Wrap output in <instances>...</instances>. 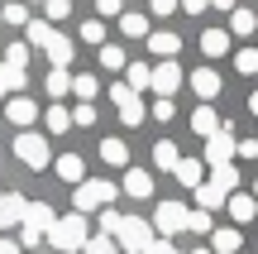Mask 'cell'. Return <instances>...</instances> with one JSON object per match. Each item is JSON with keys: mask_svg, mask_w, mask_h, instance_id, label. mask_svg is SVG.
Instances as JSON below:
<instances>
[{"mask_svg": "<svg viewBox=\"0 0 258 254\" xmlns=\"http://www.w3.org/2000/svg\"><path fill=\"white\" fill-rule=\"evenodd\" d=\"M43 86H48V96H67V91H72V72H62V67H53V72L43 77Z\"/></svg>", "mask_w": 258, "mask_h": 254, "instance_id": "f546056e", "label": "cell"}, {"mask_svg": "<svg viewBox=\"0 0 258 254\" xmlns=\"http://www.w3.org/2000/svg\"><path fill=\"white\" fill-rule=\"evenodd\" d=\"M15 159L19 163H24V168H48V159H53V154H48V139H43V134H19V139H15Z\"/></svg>", "mask_w": 258, "mask_h": 254, "instance_id": "5b68a950", "label": "cell"}, {"mask_svg": "<svg viewBox=\"0 0 258 254\" xmlns=\"http://www.w3.org/2000/svg\"><path fill=\"white\" fill-rule=\"evenodd\" d=\"M19 226H24V235H19V240H24V245H38V240L57 226V216H53V207L34 201V207H24V221H19Z\"/></svg>", "mask_w": 258, "mask_h": 254, "instance_id": "277c9868", "label": "cell"}, {"mask_svg": "<svg viewBox=\"0 0 258 254\" xmlns=\"http://www.w3.org/2000/svg\"><path fill=\"white\" fill-rule=\"evenodd\" d=\"M120 29L129 38H148V15H139V10H124L120 15Z\"/></svg>", "mask_w": 258, "mask_h": 254, "instance_id": "cb8c5ba5", "label": "cell"}, {"mask_svg": "<svg viewBox=\"0 0 258 254\" xmlns=\"http://www.w3.org/2000/svg\"><path fill=\"white\" fill-rule=\"evenodd\" d=\"M234 67H239V72H258V48H239V58H234Z\"/></svg>", "mask_w": 258, "mask_h": 254, "instance_id": "f35d334b", "label": "cell"}, {"mask_svg": "<svg viewBox=\"0 0 258 254\" xmlns=\"http://www.w3.org/2000/svg\"><path fill=\"white\" fill-rule=\"evenodd\" d=\"M215 187L225 192V197H234V192H239V168H234V163H225V168H215Z\"/></svg>", "mask_w": 258, "mask_h": 254, "instance_id": "484cf974", "label": "cell"}, {"mask_svg": "<svg viewBox=\"0 0 258 254\" xmlns=\"http://www.w3.org/2000/svg\"><path fill=\"white\" fill-rule=\"evenodd\" d=\"M249 111H253V115H258V91H253V96H249Z\"/></svg>", "mask_w": 258, "mask_h": 254, "instance_id": "f5cc1de1", "label": "cell"}, {"mask_svg": "<svg viewBox=\"0 0 258 254\" xmlns=\"http://www.w3.org/2000/svg\"><path fill=\"white\" fill-rule=\"evenodd\" d=\"M239 249H244L239 226H220V230H211V254H239Z\"/></svg>", "mask_w": 258, "mask_h": 254, "instance_id": "30bf717a", "label": "cell"}, {"mask_svg": "<svg viewBox=\"0 0 258 254\" xmlns=\"http://www.w3.org/2000/svg\"><path fill=\"white\" fill-rule=\"evenodd\" d=\"M24 48H48V38H53V24H48V19H29L24 24Z\"/></svg>", "mask_w": 258, "mask_h": 254, "instance_id": "ffe728a7", "label": "cell"}, {"mask_svg": "<svg viewBox=\"0 0 258 254\" xmlns=\"http://www.w3.org/2000/svg\"><path fill=\"white\" fill-rule=\"evenodd\" d=\"M148 254H177V249H172V240H153V245H148Z\"/></svg>", "mask_w": 258, "mask_h": 254, "instance_id": "681fc988", "label": "cell"}, {"mask_svg": "<svg viewBox=\"0 0 258 254\" xmlns=\"http://www.w3.org/2000/svg\"><path fill=\"white\" fill-rule=\"evenodd\" d=\"M0 254H19V245H15V240H5V235H0Z\"/></svg>", "mask_w": 258, "mask_h": 254, "instance_id": "f907efd6", "label": "cell"}, {"mask_svg": "<svg viewBox=\"0 0 258 254\" xmlns=\"http://www.w3.org/2000/svg\"><path fill=\"white\" fill-rule=\"evenodd\" d=\"M177 10H186V15H201V10H211V0H177Z\"/></svg>", "mask_w": 258, "mask_h": 254, "instance_id": "bcb514c9", "label": "cell"}, {"mask_svg": "<svg viewBox=\"0 0 258 254\" xmlns=\"http://www.w3.org/2000/svg\"><path fill=\"white\" fill-rule=\"evenodd\" d=\"M24 5H43V0H24Z\"/></svg>", "mask_w": 258, "mask_h": 254, "instance_id": "db71d44e", "label": "cell"}, {"mask_svg": "<svg viewBox=\"0 0 258 254\" xmlns=\"http://www.w3.org/2000/svg\"><path fill=\"white\" fill-rule=\"evenodd\" d=\"M0 19H5V24H29L34 15H29V5H24V0H10V5L0 10Z\"/></svg>", "mask_w": 258, "mask_h": 254, "instance_id": "8d00e7d4", "label": "cell"}, {"mask_svg": "<svg viewBox=\"0 0 258 254\" xmlns=\"http://www.w3.org/2000/svg\"><path fill=\"white\" fill-rule=\"evenodd\" d=\"M72 38H62V34H53V38H48V48H43V53H48V63H53V67H62V72H67V63H72Z\"/></svg>", "mask_w": 258, "mask_h": 254, "instance_id": "5bb4252c", "label": "cell"}, {"mask_svg": "<svg viewBox=\"0 0 258 254\" xmlns=\"http://www.w3.org/2000/svg\"><path fill=\"white\" fill-rule=\"evenodd\" d=\"M196 201H201V211H215V207H225L230 197H225L215 182H201V187H196Z\"/></svg>", "mask_w": 258, "mask_h": 254, "instance_id": "83f0119b", "label": "cell"}, {"mask_svg": "<svg viewBox=\"0 0 258 254\" xmlns=\"http://www.w3.org/2000/svg\"><path fill=\"white\" fill-rule=\"evenodd\" d=\"M153 168H167V173L177 168V144L172 139H158L153 144Z\"/></svg>", "mask_w": 258, "mask_h": 254, "instance_id": "4316f807", "label": "cell"}, {"mask_svg": "<svg viewBox=\"0 0 258 254\" xmlns=\"http://www.w3.org/2000/svg\"><path fill=\"white\" fill-rule=\"evenodd\" d=\"M234 154H239V159H258V139H239Z\"/></svg>", "mask_w": 258, "mask_h": 254, "instance_id": "f6af8a7d", "label": "cell"}, {"mask_svg": "<svg viewBox=\"0 0 258 254\" xmlns=\"http://www.w3.org/2000/svg\"><path fill=\"white\" fill-rule=\"evenodd\" d=\"M48 240H53L62 254L86 249V240H91V235H86V216H77V211H72V216H57V226L48 230Z\"/></svg>", "mask_w": 258, "mask_h": 254, "instance_id": "7a4b0ae2", "label": "cell"}, {"mask_svg": "<svg viewBox=\"0 0 258 254\" xmlns=\"http://www.w3.org/2000/svg\"><path fill=\"white\" fill-rule=\"evenodd\" d=\"M148 77H153V67H148V63H129L124 67V86H129V91H148Z\"/></svg>", "mask_w": 258, "mask_h": 254, "instance_id": "44dd1931", "label": "cell"}, {"mask_svg": "<svg viewBox=\"0 0 258 254\" xmlns=\"http://www.w3.org/2000/svg\"><path fill=\"white\" fill-rule=\"evenodd\" d=\"M211 5H215V10H230V15H234V0H211Z\"/></svg>", "mask_w": 258, "mask_h": 254, "instance_id": "816d5d0a", "label": "cell"}, {"mask_svg": "<svg viewBox=\"0 0 258 254\" xmlns=\"http://www.w3.org/2000/svg\"><path fill=\"white\" fill-rule=\"evenodd\" d=\"M96 10H101V15H120L124 0H96Z\"/></svg>", "mask_w": 258, "mask_h": 254, "instance_id": "7dc6e473", "label": "cell"}, {"mask_svg": "<svg viewBox=\"0 0 258 254\" xmlns=\"http://www.w3.org/2000/svg\"><path fill=\"white\" fill-rule=\"evenodd\" d=\"M67 15H72V0H43V19L48 24H62Z\"/></svg>", "mask_w": 258, "mask_h": 254, "instance_id": "836d02e7", "label": "cell"}, {"mask_svg": "<svg viewBox=\"0 0 258 254\" xmlns=\"http://www.w3.org/2000/svg\"><path fill=\"white\" fill-rule=\"evenodd\" d=\"M191 130L201 134V139H211V134H215V130H225V125H220V115H215L211 106H196V111H191Z\"/></svg>", "mask_w": 258, "mask_h": 254, "instance_id": "9a60e30c", "label": "cell"}, {"mask_svg": "<svg viewBox=\"0 0 258 254\" xmlns=\"http://www.w3.org/2000/svg\"><path fill=\"white\" fill-rule=\"evenodd\" d=\"M19 86H24V72H15V67H0V96H5V101L19 91Z\"/></svg>", "mask_w": 258, "mask_h": 254, "instance_id": "d590c367", "label": "cell"}, {"mask_svg": "<svg viewBox=\"0 0 258 254\" xmlns=\"http://www.w3.org/2000/svg\"><path fill=\"white\" fill-rule=\"evenodd\" d=\"M96 91H101V82H96L91 72H77V77H72V96H77L82 106H91V96H96Z\"/></svg>", "mask_w": 258, "mask_h": 254, "instance_id": "7402d4cb", "label": "cell"}, {"mask_svg": "<svg viewBox=\"0 0 258 254\" xmlns=\"http://www.w3.org/2000/svg\"><path fill=\"white\" fill-rule=\"evenodd\" d=\"M5 115H10V120L19 125V130H29V125L38 120V106L29 101V96H10V106H5Z\"/></svg>", "mask_w": 258, "mask_h": 254, "instance_id": "8fae6325", "label": "cell"}, {"mask_svg": "<svg viewBox=\"0 0 258 254\" xmlns=\"http://www.w3.org/2000/svg\"><path fill=\"white\" fill-rule=\"evenodd\" d=\"M24 207H29V201L19 197V192H0V230L19 226V221H24Z\"/></svg>", "mask_w": 258, "mask_h": 254, "instance_id": "9c48e42d", "label": "cell"}, {"mask_svg": "<svg viewBox=\"0 0 258 254\" xmlns=\"http://www.w3.org/2000/svg\"><path fill=\"white\" fill-rule=\"evenodd\" d=\"M225 207H230V216H234V221H253V216H258V201H253V197H244V192H234Z\"/></svg>", "mask_w": 258, "mask_h": 254, "instance_id": "603a6c76", "label": "cell"}, {"mask_svg": "<svg viewBox=\"0 0 258 254\" xmlns=\"http://www.w3.org/2000/svg\"><path fill=\"white\" fill-rule=\"evenodd\" d=\"M220 86H225V82H220V77L211 72V67H201V72H191V91L201 96V101H215V96H220Z\"/></svg>", "mask_w": 258, "mask_h": 254, "instance_id": "4fadbf2b", "label": "cell"}, {"mask_svg": "<svg viewBox=\"0 0 258 254\" xmlns=\"http://www.w3.org/2000/svg\"><path fill=\"white\" fill-rule=\"evenodd\" d=\"M124 192H129V197H139V201L153 197V178H148L144 168H129V173H124Z\"/></svg>", "mask_w": 258, "mask_h": 254, "instance_id": "e0dca14e", "label": "cell"}, {"mask_svg": "<svg viewBox=\"0 0 258 254\" xmlns=\"http://www.w3.org/2000/svg\"><path fill=\"white\" fill-rule=\"evenodd\" d=\"M225 48H230V29H206L201 34V53L206 58H225Z\"/></svg>", "mask_w": 258, "mask_h": 254, "instance_id": "ac0fdd59", "label": "cell"}, {"mask_svg": "<svg viewBox=\"0 0 258 254\" xmlns=\"http://www.w3.org/2000/svg\"><path fill=\"white\" fill-rule=\"evenodd\" d=\"M182 82H186V77H182V67H177V63H158L153 77H148V91H158V101H167Z\"/></svg>", "mask_w": 258, "mask_h": 254, "instance_id": "52a82bcc", "label": "cell"}, {"mask_svg": "<svg viewBox=\"0 0 258 254\" xmlns=\"http://www.w3.org/2000/svg\"><path fill=\"white\" fill-rule=\"evenodd\" d=\"M120 221H124L120 211H110V207H105V211H101V235H115V230H120Z\"/></svg>", "mask_w": 258, "mask_h": 254, "instance_id": "b9f144b4", "label": "cell"}, {"mask_svg": "<svg viewBox=\"0 0 258 254\" xmlns=\"http://www.w3.org/2000/svg\"><path fill=\"white\" fill-rule=\"evenodd\" d=\"M177 43H182V38H177V34H167V29H158V34H148V53H158L163 63H172Z\"/></svg>", "mask_w": 258, "mask_h": 254, "instance_id": "2e32d148", "label": "cell"}, {"mask_svg": "<svg viewBox=\"0 0 258 254\" xmlns=\"http://www.w3.org/2000/svg\"><path fill=\"white\" fill-rule=\"evenodd\" d=\"M120 197V192H115V182H105V178H86V182H77V216H82V211H96V207H110V201Z\"/></svg>", "mask_w": 258, "mask_h": 254, "instance_id": "3957f363", "label": "cell"}, {"mask_svg": "<svg viewBox=\"0 0 258 254\" xmlns=\"http://www.w3.org/2000/svg\"><path fill=\"white\" fill-rule=\"evenodd\" d=\"M144 115H148V111H144V101H139V96L120 101V120H124V125H144Z\"/></svg>", "mask_w": 258, "mask_h": 254, "instance_id": "d6a6232c", "label": "cell"}, {"mask_svg": "<svg viewBox=\"0 0 258 254\" xmlns=\"http://www.w3.org/2000/svg\"><path fill=\"white\" fill-rule=\"evenodd\" d=\"M72 125H82V130H86V125H96V106H77V111H72Z\"/></svg>", "mask_w": 258, "mask_h": 254, "instance_id": "7bdbcfd3", "label": "cell"}, {"mask_svg": "<svg viewBox=\"0 0 258 254\" xmlns=\"http://www.w3.org/2000/svg\"><path fill=\"white\" fill-rule=\"evenodd\" d=\"M24 63H29V48H24V43L0 48V67H15V72H24Z\"/></svg>", "mask_w": 258, "mask_h": 254, "instance_id": "f1b7e54d", "label": "cell"}, {"mask_svg": "<svg viewBox=\"0 0 258 254\" xmlns=\"http://www.w3.org/2000/svg\"><path fill=\"white\" fill-rule=\"evenodd\" d=\"M153 120H172V101H153Z\"/></svg>", "mask_w": 258, "mask_h": 254, "instance_id": "c3c4849f", "label": "cell"}, {"mask_svg": "<svg viewBox=\"0 0 258 254\" xmlns=\"http://www.w3.org/2000/svg\"><path fill=\"white\" fill-rule=\"evenodd\" d=\"M101 67H105V72H120V67H129L124 48H120V43H105V48H101Z\"/></svg>", "mask_w": 258, "mask_h": 254, "instance_id": "4dcf8cb0", "label": "cell"}, {"mask_svg": "<svg viewBox=\"0 0 258 254\" xmlns=\"http://www.w3.org/2000/svg\"><path fill=\"white\" fill-rule=\"evenodd\" d=\"M148 10H153L158 19H167V15H177V0H148Z\"/></svg>", "mask_w": 258, "mask_h": 254, "instance_id": "ee69618b", "label": "cell"}, {"mask_svg": "<svg viewBox=\"0 0 258 254\" xmlns=\"http://www.w3.org/2000/svg\"><path fill=\"white\" fill-rule=\"evenodd\" d=\"M57 178L62 182H86V163H82V154H57Z\"/></svg>", "mask_w": 258, "mask_h": 254, "instance_id": "7c38bea8", "label": "cell"}, {"mask_svg": "<svg viewBox=\"0 0 258 254\" xmlns=\"http://www.w3.org/2000/svg\"><path fill=\"white\" fill-rule=\"evenodd\" d=\"M253 197H258V178H253Z\"/></svg>", "mask_w": 258, "mask_h": 254, "instance_id": "11a10c76", "label": "cell"}, {"mask_svg": "<svg viewBox=\"0 0 258 254\" xmlns=\"http://www.w3.org/2000/svg\"><path fill=\"white\" fill-rule=\"evenodd\" d=\"M101 159L110 163V168H124V163H129V149H124V139H101Z\"/></svg>", "mask_w": 258, "mask_h": 254, "instance_id": "d4e9b609", "label": "cell"}, {"mask_svg": "<svg viewBox=\"0 0 258 254\" xmlns=\"http://www.w3.org/2000/svg\"><path fill=\"white\" fill-rule=\"evenodd\" d=\"M43 120H48V130H53V134H62V130H72V111H67V106H53V111H48Z\"/></svg>", "mask_w": 258, "mask_h": 254, "instance_id": "e575fe53", "label": "cell"}, {"mask_svg": "<svg viewBox=\"0 0 258 254\" xmlns=\"http://www.w3.org/2000/svg\"><path fill=\"white\" fill-rule=\"evenodd\" d=\"M186 230L206 235V230H211V211H186Z\"/></svg>", "mask_w": 258, "mask_h": 254, "instance_id": "ab89813d", "label": "cell"}, {"mask_svg": "<svg viewBox=\"0 0 258 254\" xmlns=\"http://www.w3.org/2000/svg\"><path fill=\"white\" fill-rule=\"evenodd\" d=\"M82 254H120V249H115V240H110V235H91Z\"/></svg>", "mask_w": 258, "mask_h": 254, "instance_id": "74e56055", "label": "cell"}, {"mask_svg": "<svg viewBox=\"0 0 258 254\" xmlns=\"http://www.w3.org/2000/svg\"><path fill=\"white\" fill-rule=\"evenodd\" d=\"M230 29H234V34H253V29H258V15H253V10H244V5H234Z\"/></svg>", "mask_w": 258, "mask_h": 254, "instance_id": "1f68e13d", "label": "cell"}, {"mask_svg": "<svg viewBox=\"0 0 258 254\" xmlns=\"http://www.w3.org/2000/svg\"><path fill=\"white\" fill-rule=\"evenodd\" d=\"M0 24H5V19H0Z\"/></svg>", "mask_w": 258, "mask_h": 254, "instance_id": "9f6ffc18", "label": "cell"}, {"mask_svg": "<svg viewBox=\"0 0 258 254\" xmlns=\"http://www.w3.org/2000/svg\"><path fill=\"white\" fill-rule=\"evenodd\" d=\"M110 240H115V249H120V254H148V245H153V226L139 221V216H124L120 230H115Z\"/></svg>", "mask_w": 258, "mask_h": 254, "instance_id": "6da1fadb", "label": "cell"}, {"mask_svg": "<svg viewBox=\"0 0 258 254\" xmlns=\"http://www.w3.org/2000/svg\"><path fill=\"white\" fill-rule=\"evenodd\" d=\"M172 173H177V182H182V187H191V192L206 182V178H201V163H196V159H177Z\"/></svg>", "mask_w": 258, "mask_h": 254, "instance_id": "d6986e66", "label": "cell"}, {"mask_svg": "<svg viewBox=\"0 0 258 254\" xmlns=\"http://www.w3.org/2000/svg\"><path fill=\"white\" fill-rule=\"evenodd\" d=\"M230 159H234V134H230V125H225V130H215L211 139H206V163H211V168H225Z\"/></svg>", "mask_w": 258, "mask_h": 254, "instance_id": "ba28073f", "label": "cell"}, {"mask_svg": "<svg viewBox=\"0 0 258 254\" xmlns=\"http://www.w3.org/2000/svg\"><path fill=\"white\" fill-rule=\"evenodd\" d=\"M177 230H186V207H182V201H158L153 235H177Z\"/></svg>", "mask_w": 258, "mask_h": 254, "instance_id": "8992f818", "label": "cell"}, {"mask_svg": "<svg viewBox=\"0 0 258 254\" xmlns=\"http://www.w3.org/2000/svg\"><path fill=\"white\" fill-rule=\"evenodd\" d=\"M82 38H86V43H101V38H105V24H101V19H86V24H82Z\"/></svg>", "mask_w": 258, "mask_h": 254, "instance_id": "60d3db41", "label": "cell"}]
</instances>
